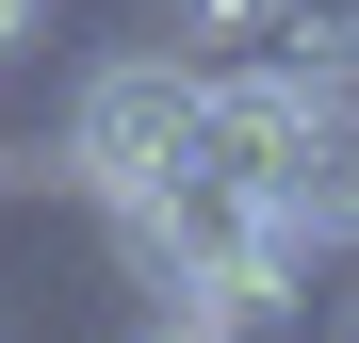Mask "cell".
Returning <instances> with one entry per match:
<instances>
[{"label": "cell", "instance_id": "obj_1", "mask_svg": "<svg viewBox=\"0 0 359 343\" xmlns=\"http://www.w3.org/2000/svg\"><path fill=\"white\" fill-rule=\"evenodd\" d=\"M114 262H131V295H147V311H212V327L278 343V327H311V262H327V246L294 229L278 180L196 163V180H163V196L114 213Z\"/></svg>", "mask_w": 359, "mask_h": 343}, {"label": "cell", "instance_id": "obj_2", "mask_svg": "<svg viewBox=\"0 0 359 343\" xmlns=\"http://www.w3.org/2000/svg\"><path fill=\"white\" fill-rule=\"evenodd\" d=\"M212 163V66L196 49H114V66L66 82V180L82 213H131L163 180H196Z\"/></svg>", "mask_w": 359, "mask_h": 343}, {"label": "cell", "instance_id": "obj_3", "mask_svg": "<svg viewBox=\"0 0 359 343\" xmlns=\"http://www.w3.org/2000/svg\"><path fill=\"white\" fill-rule=\"evenodd\" d=\"M278 196H294V229H311V246H359V82L311 98V131H294Z\"/></svg>", "mask_w": 359, "mask_h": 343}, {"label": "cell", "instance_id": "obj_4", "mask_svg": "<svg viewBox=\"0 0 359 343\" xmlns=\"http://www.w3.org/2000/svg\"><path fill=\"white\" fill-rule=\"evenodd\" d=\"M163 49H196V66H229V49H278V0H163Z\"/></svg>", "mask_w": 359, "mask_h": 343}, {"label": "cell", "instance_id": "obj_5", "mask_svg": "<svg viewBox=\"0 0 359 343\" xmlns=\"http://www.w3.org/2000/svg\"><path fill=\"white\" fill-rule=\"evenodd\" d=\"M131 343H245V327H212V311H147Z\"/></svg>", "mask_w": 359, "mask_h": 343}, {"label": "cell", "instance_id": "obj_6", "mask_svg": "<svg viewBox=\"0 0 359 343\" xmlns=\"http://www.w3.org/2000/svg\"><path fill=\"white\" fill-rule=\"evenodd\" d=\"M17 33H33V0H0V49H17Z\"/></svg>", "mask_w": 359, "mask_h": 343}, {"label": "cell", "instance_id": "obj_7", "mask_svg": "<svg viewBox=\"0 0 359 343\" xmlns=\"http://www.w3.org/2000/svg\"><path fill=\"white\" fill-rule=\"evenodd\" d=\"M327 343H359V295H343V311H327Z\"/></svg>", "mask_w": 359, "mask_h": 343}]
</instances>
